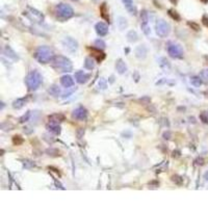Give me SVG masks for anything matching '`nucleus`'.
Wrapping results in <instances>:
<instances>
[{
  "mask_svg": "<svg viewBox=\"0 0 208 208\" xmlns=\"http://www.w3.org/2000/svg\"><path fill=\"white\" fill-rule=\"evenodd\" d=\"M51 65L53 69H55L57 72H71L73 69V65H72L71 60L63 55L54 56Z\"/></svg>",
  "mask_w": 208,
  "mask_h": 208,
  "instance_id": "f257e3e1",
  "label": "nucleus"
},
{
  "mask_svg": "<svg viewBox=\"0 0 208 208\" xmlns=\"http://www.w3.org/2000/svg\"><path fill=\"white\" fill-rule=\"evenodd\" d=\"M35 56L38 62L41 63V64H48V63L52 62V60L54 57V54L50 47L40 46L37 49V51H35Z\"/></svg>",
  "mask_w": 208,
  "mask_h": 208,
  "instance_id": "f03ea898",
  "label": "nucleus"
},
{
  "mask_svg": "<svg viewBox=\"0 0 208 208\" xmlns=\"http://www.w3.org/2000/svg\"><path fill=\"white\" fill-rule=\"evenodd\" d=\"M42 81H43V78H42V75L40 74V72L37 71V70H32L28 74V76H27L26 84L30 91H35L42 84Z\"/></svg>",
  "mask_w": 208,
  "mask_h": 208,
  "instance_id": "7ed1b4c3",
  "label": "nucleus"
},
{
  "mask_svg": "<svg viewBox=\"0 0 208 208\" xmlns=\"http://www.w3.org/2000/svg\"><path fill=\"white\" fill-rule=\"evenodd\" d=\"M74 11L69 4L60 3L56 6V16L60 20H68L71 17H73Z\"/></svg>",
  "mask_w": 208,
  "mask_h": 208,
  "instance_id": "20e7f679",
  "label": "nucleus"
},
{
  "mask_svg": "<svg viewBox=\"0 0 208 208\" xmlns=\"http://www.w3.org/2000/svg\"><path fill=\"white\" fill-rule=\"evenodd\" d=\"M156 32L160 38H167L171 32V26L164 20H157V22H156Z\"/></svg>",
  "mask_w": 208,
  "mask_h": 208,
  "instance_id": "39448f33",
  "label": "nucleus"
},
{
  "mask_svg": "<svg viewBox=\"0 0 208 208\" xmlns=\"http://www.w3.org/2000/svg\"><path fill=\"white\" fill-rule=\"evenodd\" d=\"M63 46H64L65 50H67L70 53H75L78 49V43L76 40H74L71 37H66L63 40Z\"/></svg>",
  "mask_w": 208,
  "mask_h": 208,
  "instance_id": "423d86ee",
  "label": "nucleus"
},
{
  "mask_svg": "<svg viewBox=\"0 0 208 208\" xmlns=\"http://www.w3.org/2000/svg\"><path fill=\"white\" fill-rule=\"evenodd\" d=\"M168 52L170 56L173 58H181L183 56V49L179 44L170 43L168 46Z\"/></svg>",
  "mask_w": 208,
  "mask_h": 208,
  "instance_id": "0eeeda50",
  "label": "nucleus"
},
{
  "mask_svg": "<svg viewBox=\"0 0 208 208\" xmlns=\"http://www.w3.org/2000/svg\"><path fill=\"white\" fill-rule=\"evenodd\" d=\"M141 27L145 35H150V27H149V15L147 11H143L141 14Z\"/></svg>",
  "mask_w": 208,
  "mask_h": 208,
  "instance_id": "6e6552de",
  "label": "nucleus"
},
{
  "mask_svg": "<svg viewBox=\"0 0 208 208\" xmlns=\"http://www.w3.org/2000/svg\"><path fill=\"white\" fill-rule=\"evenodd\" d=\"M73 117L76 120H79V121H84L87 118V110L82 106H79L73 112Z\"/></svg>",
  "mask_w": 208,
  "mask_h": 208,
  "instance_id": "1a4fd4ad",
  "label": "nucleus"
},
{
  "mask_svg": "<svg viewBox=\"0 0 208 208\" xmlns=\"http://www.w3.org/2000/svg\"><path fill=\"white\" fill-rule=\"evenodd\" d=\"M90 77H91V75L87 73H85V72H83V71L75 72V79L78 83H80V84H83V83L87 82V80L90 79Z\"/></svg>",
  "mask_w": 208,
  "mask_h": 208,
  "instance_id": "9d476101",
  "label": "nucleus"
},
{
  "mask_svg": "<svg viewBox=\"0 0 208 208\" xmlns=\"http://www.w3.org/2000/svg\"><path fill=\"white\" fill-rule=\"evenodd\" d=\"M95 29H96V32L98 33V35H100V37H104L108 32V26L103 22L97 23L96 26H95Z\"/></svg>",
  "mask_w": 208,
  "mask_h": 208,
  "instance_id": "9b49d317",
  "label": "nucleus"
},
{
  "mask_svg": "<svg viewBox=\"0 0 208 208\" xmlns=\"http://www.w3.org/2000/svg\"><path fill=\"white\" fill-rule=\"evenodd\" d=\"M60 83L66 89H70V87L74 85V79L70 75H64L60 78Z\"/></svg>",
  "mask_w": 208,
  "mask_h": 208,
  "instance_id": "f8f14e48",
  "label": "nucleus"
},
{
  "mask_svg": "<svg viewBox=\"0 0 208 208\" xmlns=\"http://www.w3.org/2000/svg\"><path fill=\"white\" fill-rule=\"evenodd\" d=\"M147 53H148V49L146 48L145 45L136 47V49H135V56H136L137 58H142V60H143V58H145L147 56Z\"/></svg>",
  "mask_w": 208,
  "mask_h": 208,
  "instance_id": "ddd939ff",
  "label": "nucleus"
},
{
  "mask_svg": "<svg viewBox=\"0 0 208 208\" xmlns=\"http://www.w3.org/2000/svg\"><path fill=\"white\" fill-rule=\"evenodd\" d=\"M125 5V8L128 10V12L132 15H135L136 14V8H135L134 3H133V0H122Z\"/></svg>",
  "mask_w": 208,
  "mask_h": 208,
  "instance_id": "4468645a",
  "label": "nucleus"
},
{
  "mask_svg": "<svg viewBox=\"0 0 208 208\" xmlns=\"http://www.w3.org/2000/svg\"><path fill=\"white\" fill-rule=\"evenodd\" d=\"M28 10L30 11V16L33 18L35 20H38V22H43V20H44V16L42 15V13H40L39 11L35 10V8H28Z\"/></svg>",
  "mask_w": 208,
  "mask_h": 208,
  "instance_id": "2eb2a0df",
  "label": "nucleus"
},
{
  "mask_svg": "<svg viewBox=\"0 0 208 208\" xmlns=\"http://www.w3.org/2000/svg\"><path fill=\"white\" fill-rule=\"evenodd\" d=\"M116 69L119 74H124L127 71V65H126L122 60H118V62L116 64Z\"/></svg>",
  "mask_w": 208,
  "mask_h": 208,
  "instance_id": "dca6fc26",
  "label": "nucleus"
},
{
  "mask_svg": "<svg viewBox=\"0 0 208 208\" xmlns=\"http://www.w3.org/2000/svg\"><path fill=\"white\" fill-rule=\"evenodd\" d=\"M47 129L51 131V132H53L54 134H60V127L58 126L57 123H52V122H50V124L47 125Z\"/></svg>",
  "mask_w": 208,
  "mask_h": 208,
  "instance_id": "f3484780",
  "label": "nucleus"
},
{
  "mask_svg": "<svg viewBox=\"0 0 208 208\" xmlns=\"http://www.w3.org/2000/svg\"><path fill=\"white\" fill-rule=\"evenodd\" d=\"M48 119H49V121L52 122V123H57L58 124L60 122L64 121L65 117L60 114H55V115H52V116H49Z\"/></svg>",
  "mask_w": 208,
  "mask_h": 208,
  "instance_id": "a211bd4d",
  "label": "nucleus"
},
{
  "mask_svg": "<svg viewBox=\"0 0 208 208\" xmlns=\"http://www.w3.org/2000/svg\"><path fill=\"white\" fill-rule=\"evenodd\" d=\"M127 40H128V42H130V43L136 42V41L139 40V35H137L136 31L130 30L129 32L127 33Z\"/></svg>",
  "mask_w": 208,
  "mask_h": 208,
  "instance_id": "6ab92c4d",
  "label": "nucleus"
},
{
  "mask_svg": "<svg viewBox=\"0 0 208 208\" xmlns=\"http://www.w3.org/2000/svg\"><path fill=\"white\" fill-rule=\"evenodd\" d=\"M202 82H203V80L201 77H198V76H193V77H191V85H194L195 87H200Z\"/></svg>",
  "mask_w": 208,
  "mask_h": 208,
  "instance_id": "aec40b11",
  "label": "nucleus"
},
{
  "mask_svg": "<svg viewBox=\"0 0 208 208\" xmlns=\"http://www.w3.org/2000/svg\"><path fill=\"white\" fill-rule=\"evenodd\" d=\"M84 68L87 70H93L95 68V62L92 57H87L84 60Z\"/></svg>",
  "mask_w": 208,
  "mask_h": 208,
  "instance_id": "412c9836",
  "label": "nucleus"
},
{
  "mask_svg": "<svg viewBox=\"0 0 208 208\" xmlns=\"http://www.w3.org/2000/svg\"><path fill=\"white\" fill-rule=\"evenodd\" d=\"M127 21H126L125 18L123 17H120L119 19H118V26H119V28L121 29V30H124V29L127 27Z\"/></svg>",
  "mask_w": 208,
  "mask_h": 208,
  "instance_id": "4be33fe9",
  "label": "nucleus"
},
{
  "mask_svg": "<svg viewBox=\"0 0 208 208\" xmlns=\"http://www.w3.org/2000/svg\"><path fill=\"white\" fill-rule=\"evenodd\" d=\"M100 12H101V16L102 18L106 20V21H109V17H108V13H107V8H106V3H103L102 6L100 8Z\"/></svg>",
  "mask_w": 208,
  "mask_h": 208,
  "instance_id": "5701e85b",
  "label": "nucleus"
},
{
  "mask_svg": "<svg viewBox=\"0 0 208 208\" xmlns=\"http://www.w3.org/2000/svg\"><path fill=\"white\" fill-rule=\"evenodd\" d=\"M24 104H25V99H17V100L13 102V107L19 109V108L23 107Z\"/></svg>",
  "mask_w": 208,
  "mask_h": 208,
  "instance_id": "b1692460",
  "label": "nucleus"
},
{
  "mask_svg": "<svg viewBox=\"0 0 208 208\" xmlns=\"http://www.w3.org/2000/svg\"><path fill=\"white\" fill-rule=\"evenodd\" d=\"M169 16L172 18V19L175 20V21H180V20H181V17H180V15L177 12H176V11H174V10H169Z\"/></svg>",
  "mask_w": 208,
  "mask_h": 208,
  "instance_id": "393cba45",
  "label": "nucleus"
},
{
  "mask_svg": "<svg viewBox=\"0 0 208 208\" xmlns=\"http://www.w3.org/2000/svg\"><path fill=\"white\" fill-rule=\"evenodd\" d=\"M49 93L52 95V96H55V97H57L58 95L60 94V87H57V85H52V87H50V90H49Z\"/></svg>",
  "mask_w": 208,
  "mask_h": 208,
  "instance_id": "a878e982",
  "label": "nucleus"
},
{
  "mask_svg": "<svg viewBox=\"0 0 208 208\" xmlns=\"http://www.w3.org/2000/svg\"><path fill=\"white\" fill-rule=\"evenodd\" d=\"M105 42H104L103 40H100V39H98V40H96L95 41V47H96L97 49H104L105 48Z\"/></svg>",
  "mask_w": 208,
  "mask_h": 208,
  "instance_id": "bb28decb",
  "label": "nucleus"
},
{
  "mask_svg": "<svg viewBox=\"0 0 208 208\" xmlns=\"http://www.w3.org/2000/svg\"><path fill=\"white\" fill-rule=\"evenodd\" d=\"M98 87L100 90H105L107 87V81H106L105 78H100L98 82Z\"/></svg>",
  "mask_w": 208,
  "mask_h": 208,
  "instance_id": "cd10ccee",
  "label": "nucleus"
},
{
  "mask_svg": "<svg viewBox=\"0 0 208 208\" xmlns=\"http://www.w3.org/2000/svg\"><path fill=\"white\" fill-rule=\"evenodd\" d=\"M200 76L201 78H202V80L204 81V82L208 83V69H205V70H202L200 73Z\"/></svg>",
  "mask_w": 208,
  "mask_h": 208,
  "instance_id": "c85d7f7f",
  "label": "nucleus"
},
{
  "mask_svg": "<svg viewBox=\"0 0 208 208\" xmlns=\"http://www.w3.org/2000/svg\"><path fill=\"white\" fill-rule=\"evenodd\" d=\"M13 143H14V145L19 146V145H21L22 143H23V139H22L20 135H15V136L13 137Z\"/></svg>",
  "mask_w": 208,
  "mask_h": 208,
  "instance_id": "c756f323",
  "label": "nucleus"
},
{
  "mask_svg": "<svg viewBox=\"0 0 208 208\" xmlns=\"http://www.w3.org/2000/svg\"><path fill=\"white\" fill-rule=\"evenodd\" d=\"M200 119H201V121H202L203 123L208 124V112H202V114L200 115Z\"/></svg>",
  "mask_w": 208,
  "mask_h": 208,
  "instance_id": "7c9ffc66",
  "label": "nucleus"
},
{
  "mask_svg": "<svg viewBox=\"0 0 208 208\" xmlns=\"http://www.w3.org/2000/svg\"><path fill=\"white\" fill-rule=\"evenodd\" d=\"M187 24H188V25L191 26L193 29H195L196 31H199V30H200V26H199L197 23H194V22H188Z\"/></svg>",
  "mask_w": 208,
  "mask_h": 208,
  "instance_id": "2f4dec72",
  "label": "nucleus"
},
{
  "mask_svg": "<svg viewBox=\"0 0 208 208\" xmlns=\"http://www.w3.org/2000/svg\"><path fill=\"white\" fill-rule=\"evenodd\" d=\"M30 117V112H28L26 114V116H23L21 118V119H20V122H21V123H24V122H26L27 120H28V118Z\"/></svg>",
  "mask_w": 208,
  "mask_h": 208,
  "instance_id": "473e14b6",
  "label": "nucleus"
},
{
  "mask_svg": "<svg viewBox=\"0 0 208 208\" xmlns=\"http://www.w3.org/2000/svg\"><path fill=\"white\" fill-rule=\"evenodd\" d=\"M202 22H203V24H204L205 26L208 27V18L206 17V16H204V17L202 18Z\"/></svg>",
  "mask_w": 208,
  "mask_h": 208,
  "instance_id": "72a5a7b5",
  "label": "nucleus"
},
{
  "mask_svg": "<svg viewBox=\"0 0 208 208\" xmlns=\"http://www.w3.org/2000/svg\"><path fill=\"white\" fill-rule=\"evenodd\" d=\"M170 1L172 2L173 4H177V2H178V0H170Z\"/></svg>",
  "mask_w": 208,
  "mask_h": 208,
  "instance_id": "f704fd0d",
  "label": "nucleus"
},
{
  "mask_svg": "<svg viewBox=\"0 0 208 208\" xmlns=\"http://www.w3.org/2000/svg\"><path fill=\"white\" fill-rule=\"evenodd\" d=\"M201 1H202V2H204V3H207V2H208V0H201Z\"/></svg>",
  "mask_w": 208,
  "mask_h": 208,
  "instance_id": "c9c22d12",
  "label": "nucleus"
}]
</instances>
